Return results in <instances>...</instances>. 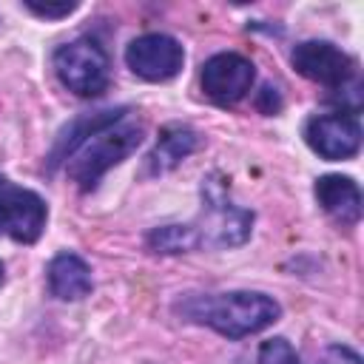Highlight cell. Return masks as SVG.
Here are the masks:
<instances>
[{
	"instance_id": "1",
	"label": "cell",
	"mask_w": 364,
	"mask_h": 364,
	"mask_svg": "<svg viewBox=\"0 0 364 364\" xmlns=\"http://www.w3.org/2000/svg\"><path fill=\"white\" fill-rule=\"evenodd\" d=\"M193 321L213 327L228 338H242L270 327L279 318V304L264 293H219V296H196L182 307Z\"/></svg>"
},
{
	"instance_id": "2",
	"label": "cell",
	"mask_w": 364,
	"mask_h": 364,
	"mask_svg": "<svg viewBox=\"0 0 364 364\" xmlns=\"http://www.w3.org/2000/svg\"><path fill=\"white\" fill-rule=\"evenodd\" d=\"M142 142V128L139 125H111L105 131H100L94 139L85 142L80 159H74V165L68 168L71 179L82 188V191H91L97 185V179L114 168L117 162H122L128 154H134Z\"/></svg>"
},
{
	"instance_id": "3",
	"label": "cell",
	"mask_w": 364,
	"mask_h": 364,
	"mask_svg": "<svg viewBox=\"0 0 364 364\" xmlns=\"http://www.w3.org/2000/svg\"><path fill=\"white\" fill-rule=\"evenodd\" d=\"M54 71L60 82L77 97H100L108 88V57L100 43L80 37L54 51Z\"/></svg>"
},
{
	"instance_id": "4",
	"label": "cell",
	"mask_w": 364,
	"mask_h": 364,
	"mask_svg": "<svg viewBox=\"0 0 364 364\" xmlns=\"http://www.w3.org/2000/svg\"><path fill=\"white\" fill-rule=\"evenodd\" d=\"M46 202L34 191L0 176V228H6L11 239L23 245L37 242L46 228Z\"/></svg>"
},
{
	"instance_id": "5",
	"label": "cell",
	"mask_w": 364,
	"mask_h": 364,
	"mask_svg": "<svg viewBox=\"0 0 364 364\" xmlns=\"http://www.w3.org/2000/svg\"><path fill=\"white\" fill-rule=\"evenodd\" d=\"M293 68L327 88H344L353 74H355V63L350 60V54H344L338 46L327 43V40H307L299 43L293 48Z\"/></svg>"
},
{
	"instance_id": "6",
	"label": "cell",
	"mask_w": 364,
	"mask_h": 364,
	"mask_svg": "<svg viewBox=\"0 0 364 364\" xmlns=\"http://www.w3.org/2000/svg\"><path fill=\"white\" fill-rule=\"evenodd\" d=\"M182 60H185L182 46L168 34H142L131 40V46L125 48L128 68L148 82H165L176 77Z\"/></svg>"
},
{
	"instance_id": "7",
	"label": "cell",
	"mask_w": 364,
	"mask_h": 364,
	"mask_svg": "<svg viewBox=\"0 0 364 364\" xmlns=\"http://www.w3.org/2000/svg\"><path fill=\"white\" fill-rule=\"evenodd\" d=\"M253 63L242 54H233V51H222L216 57H210L202 68V91L219 102V105H230V102H239L250 85H253Z\"/></svg>"
},
{
	"instance_id": "8",
	"label": "cell",
	"mask_w": 364,
	"mask_h": 364,
	"mask_svg": "<svg viewBox=\"0 0 364 364\" xmlns=\"http://www.w3.org/2000/svg\"><path fill=\"white\" fill-rule=\"evenodd\" d=\"M304 139L324 159H350L361 148V125L353 114H321L307 122Z\"/></svg>"
},
{
	"instance_id": "9",
	"label": "cell",
	"mask_w": 364,
	"mask_h": 364,
	"mask_svg": "<svg viewBox=\"0 0 364 364\" xmlns=\"http://www.w3.org/2000/svg\"><path fill=\"white\" fill-rule=\"evenodd\" d=\"M125 114H128V108H105V111L82 114V117H77L74 122H68V125L60 131V136H57V142H54V148H51L48 168H57L60 162L71 159V154H77L80 145H85L88 139H94L100 131L117 125Z\"/></svg>"
},
{
	"instance_id": "10",
	"label": "cell",
	"mask_w": 364,
	"mask_h": 364,
	"mask_svg": "<svg viewBox=\"0 0 364 364\" xmlns=\"http://www.w3.org/2000/svg\"><path fill=\"white\" fill-rule=\"evenodd\" d=\"M316 199L341 225H355L361 219V191L350 176H341V173L318 176L316 179Z\"/></svg>"
},
{
	"instance_id": "11",
	"label": "cell",
	"mask_w": 364,
	"mask_h": 364,
	"mask_svg": "<svg viewBox=\"0 0 364 364\" xmlns=\"http://www.w3.org/2000/svg\"><path fill=\"white\" fill-rule=\"evenodd\" d=\"M48 287L57 299L77 301L91 293V270L77 253H60L48 264Z\"/></svg>"
},
{
	"instance_id": "12",
	"label": "cell",
	"mask_w": 364,
	"mask_h": 364,
	"mask_svg": "<svg viewBox=\"0 0 364 364\" xmlns=\"http://www.w3.org/2000/svg\"><path fill=\"white\" fill-rule=\"evenodd\" d=\"M196 148V134L191 128H168L162 131L154 154H151V171L154 173H165L171 168H176L191 151Z\"/></svg>"
},
{
	"instance_id": "13",
	"label": "cell",
	"mask_w": 364,
	"mask_h": 364,
	"mask_svg": "<svg viewBox=\"0 0 364 364\" xmlns=\"http://www.w3.org/2000/svg\"><path fill=\"white\" fill-rule=\"evenodd\" d=\"M199 242L202 239L191 225H165V228L151 230V236H148V245L159 253H182V250L196 247Z\"/></svg>"
},
{
	"instance_id": "14",
	"label": "cell",
	"mask_w": 364,
	"mask_h": 364,
	"mask_svg": "<svg viewBox=\"0 0 364 364\" xmlns=\"http://www.w3.org/2000/svg\"><path fill=\"white\" fill-rule=\"evenodd\" d=\"M259 364H301V361L284 338H267L259 347Z\"/></svg>"
},
{
	"instance_id": "15",
	"label": "cell",
	"mask_w": 364,
	"mask_h": 364,
	"mask_svg": "<svg viewBox=\"0 0 364 364\" xmlns=\"http://www.w3.org/2000/svg\"><path fill=\"white\" fill-rule=\"evenodd\" d=\"M313 364H361V358H358V353H353L344 344H330L316 355Z\"/></svg>"
},
{
	"instance_id": "16",
	"label": "cell",
	"mask_w": 364,
	"mask_h": 364,
	"mask_svg": "<svg viewBox=\"0 0 364 364\" xmlns=\"http://www.w3.org/2000/svg\"><path fill=\"white\" fill-rule=\"evenodd\" d=\"M26 9L34 11L37 17H46V20H60V17H68L77 3H34V0H26Z\"/></svg>"
},
{
	"instance_id": "17",
	"label": "cell",
	"mask_w": 364,
	"mask_h": 364,
	"mask_svg": "<svg viewBox=\"0 0 364 364\" xmlns=\"http://www.w3.org/2000/svg\"><path fill=\"white\" fill-rule=\"evenodd\" d=\"M256 108H259L262 114H276V111L282 108V97H279V91H276L273 85H264V88L259 91V97H256Z\"/></svg>"
},
{
	"instance_id": "18",
	"label": "cell",
	"mask_w": 364,
	"mask_h": 364,
	"mask_svg": "<svg viewBox=\"0 0 364 364\" xmlns=\"http://www.w3.org/2000/svg\"><path fill=\"white\" fill-rule=\"evenodd\" d=\"M0 284H3V264H0Z\"/></svg>"
}]
</instances>
